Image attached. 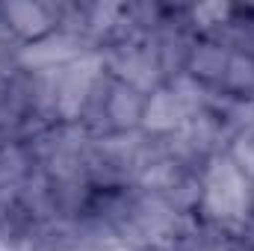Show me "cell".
Masks as SVG:
<instances>
[{
  "mask_svg": "<svg viewBox=\"0 0 254 251\" xmlns=\"http://www.w3.org/2000/svg\"><path fill=\"white\" fill-rule=\"evenodd\" d=\"M63 27L60 21V6H45V3H6L0 6V33H12L24 45H33Z\"/></svg>",
  "mask_w": 254,
  "mask_h": 251,
  "instance_id": "obj_1",
  "label": "cell"
}]
</instances>
